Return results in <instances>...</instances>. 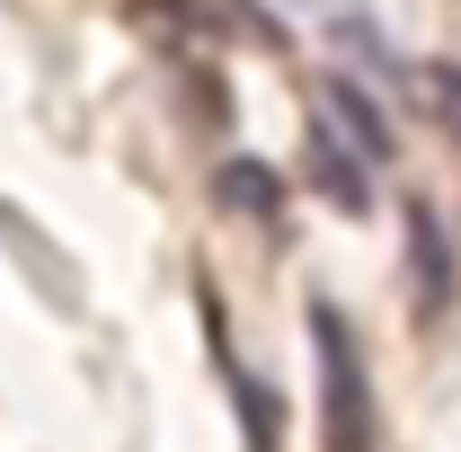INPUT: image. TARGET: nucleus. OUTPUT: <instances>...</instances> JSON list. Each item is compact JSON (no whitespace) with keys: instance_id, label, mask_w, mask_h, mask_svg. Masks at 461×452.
Returning <instances> with one entry per match:
<instances>
[{"instance_id":"f257e3e1","label":"nucleus","mask_w":461,"mask_h":452,"mask_svg":"<svg viewBox=\"0 0 461 452\" xmlns=\"http://www.w3.org/2000/svg\"><path fill=\"white\" fill-rule=\"evenodd\" d=\"M311 338H320V391H329V452H382L364 355H355V338H346V320L329 302H311Z\"/></svg>"},{"instance_id":"f03ea898","label":"nucleus","mask_w":461,"mask_h":452,"mask_svg":"<svg viewBox=\"0 0 461 452\" xmlns=\"http://www.w3.org/2000/svg\"><path fill=\"white\" fill-rule=\"evenodd\" d=\"M408 249H417V302L453 311V240H444V213L426 195H408Z\"/></svg>"},{"instance_id":"7ed1b4c3","label":"nucleus","mask_w":461,"mask_h":452,"mask_svg":"<svg viewBox=\"0 0 461 452\" xmlns=\"http://www.w3.org/2000/svg\"><path fill=\"white\" fill-rule=\"evenodd\" d=\"M222 204L230 213H249V222H276V204H285V186H276V169L267 160H222Z\"/></svg>"},{"instance_id":"20e7f679","label":"nucleus","mask_w":461,"mask_h":452,"mask_svg":"<svg viewBox=\"0 0 461 452\" xmlns=\"http://www.w3.org/2000/svg\"><path fill=\"white\" fill-rule=\"evenodd\" d=\"M329 107H338V124L355 133V151H364V160H391V124H382V107H373V89L329 80Z\"/></svg>"},{"instance_id":"39448f33","label":"nucleus","mask_w":461,"mask_h":452,"mask_svg":"<svg viewBox=\"0 0 461 452\" xmlns=\"http://www.w3.org/2000/svg\"><path fill=\"white\" fill-rule=\"evenodd\" d=\"M311 177L329 186V204H346V213H364V204H373V186H364V160H355V151H338L329 133L311 142Z\"/></svg>"},{"instance_id":"423d86ee","label":"nucleus","mask_w":461,"mask_h":452,"mask_svg":"<svg viewBox=\"0 0 461 452\" xmlns=\"http://www.w3.org/2000/svg\"><path fill=\"white\" fill-rule=\"evenodd\" d=\"M302 9H311V18L329 27V36H338V27H346V45H355V54L373 62V71H391V54H382V27L364 18V0H302Z\"/></svg>"},{"instance_id":"0eeeda50","label":"nucleus","mask_w":461,"mask_h":452,"mask_svg":"<svg viewBox=\"0 0 461 452\" xmlns=\"http://www.w3.org/2000/svg\"><path fill=\"white\" fill-rule=\"evenodd\" d=\"M230 391H240V417H249V452H276V399L258 382H240V373H230Z\"/></svg>"},{"instance_id":"6e6552de","label":"nucleus","mask_w":461,"mask_h":452,"mask_svg":"<svg viewBox=\"0 0 461 452\" xmlns=\"http://www.w3.org/2000/svg\"><path fill=\"white\" fill-rule=\"evenodd\" d=\"M426 98H435V115H444V133L461 142V62H435V71H426Z\"/></svg>"}]
</instances>
